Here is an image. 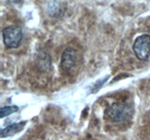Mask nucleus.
Returning <instances> with one entry per match:
<instances>
[{
  "label": "nucleus",
  "mask_w": 150,
  "mask_h": 140,
  "mask_svg": "<svg viewBox=\"0 0 150 140\" xmlns=\"http://www.w3.org/2000/svg\"><path fill=\"white\" fill-rule=\"evenodd\" d=\"M26 121H22V122L18 123H13L11 125H8L6 128H3L1 131V138L3 137H7L9 136L14 135L16 133L20 132L21 131L23 130L26 125Z\"/></svg>",
  "instance_id": "obj_5"
},
{
  "label": "nucleus",
  "mask_w": 150,
  "mask_h": 140,
  "mask_svg": "<svg viewBox=\"0 0 150 140\" xmlns=\"http://www.w3.org/2000/svg\"><path fill=\"white\" fill-rule=\"evenodd\" d=\"M133 109L130 104L122 102L114 103L105 110V115L114 123H122L132 115Z\"/></svg>",
  "instance_id": "obj_1"
},
{
  "label": "nucleus",
  "mask_w": 150,
  "mask_h": 140,
  "mask_svg": "<svg viewBox=\"0 0 150 140\" xmlns=\"http://www.w3.org/2000/svg\"><path fill=\"white\" fill-rule=\"evenodd\" d=\"M23 36L22 29L18 26H9L2 30L3 42L7 48H16L20 46Z\"/></svg>",
  "instance_id": "obj_2"
},
{
  "label": "nucleus",
  "mask_w": 150,
  "mask_h": 140,
  "mask_svg": "<svg viewBox=\"0 0 150 140\" xmlns=\"http://www.w3.org/2000/svg\"><path fill=\"white\" fill-rule=\"evenodd\" d=\"M135 55L141 61H146L150 57V35L144 34L135 39L133 45Z\"/></svg>",
  "instance_id": "obj_3"
},
{
  "label": "nucleus",
  "mask_w": 150,
  "mask_h": 140,
  "mask_svg": "<svg viewBox=\"0 0 150 140\" xmlns=\"http://www.w3.org/2000/svg\"><path fill=\"white\" fill-rule=\"evenodd\" d=\"M18 110V107L17 106H4L1 109L0 111V117L1 118H4V117H7L8 115H11V114L16 112Z\"/></svg>",
  "instance_id": "obj_7"
},
{
  "label": "nucleus",
  "mask_w": 150,
  "mask_h": 140,
  "mask_svg": "<svg viewBox=\"0 0 150 140\" xmlns=\"http://www.w3.org/2000/svg\"><path fill=\"white\" fill-rule=\"evenodd\" d=\"M108 78H109V76H108L106 78H104L103 80H100V81L97 82V83L95 85V86H94L93 90H92V92H93V93H97V92H98V90L100 89V88L102 87L103 85L105 83V82L107 81V80H108Z\"/></svg>",
  "instance_id": "obj_8"
},
{
  "label": "nucleus",
  "mask_w": 150,
  "mask_h": 140,
  "mask_svg": "<svg viewBox=\"0 0 150 140\" xmlns=\"http://www.w3.org/2000/svg\"><path fill=\"white\" fill-rule=\"evenodd\" d=\"M37 60H38V66L40 69L46 71L51 68V57L48 53H40L38 55Z\"/></svg>",
  "instance_id": "obj_6"
},
{
  "label": "nucleus",
  "mask_w": 150,
  "mask_h": 140,
  "mask_svg": "<svg viewBox=\"0 0 150 140\" xmlns=\"http://www.w3.org/2000/svg\"><path fill=\"white\" fill-rule=\"evenodd\" d=\"M77 52L72 47L66 48L62 52L61 57V67L64 71H68L76 65Z\"/></svg>",
  "instance_id": "obj_4"
}]
</instances>
